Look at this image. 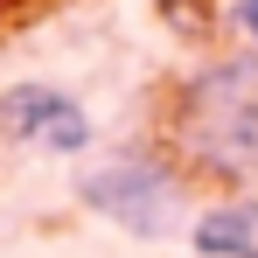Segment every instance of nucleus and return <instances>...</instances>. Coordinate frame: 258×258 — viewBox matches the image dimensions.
<instances>
[{
	"label": "nucleus",
	"mask_w": 258,
	"mask_h": 258,
	"mask_svg": "<svg viewBox=\"0 0 258 258\" xmlns=\"http://www.w3.org/2000/svg\"><path fill=\"white\" fill-rule=\"evenodd\" d=\"M168 147L223 188H258V56L196 63L168 112Z\"/></svg>",
	"instance_id": "obj_1"
},
{
	"label": "nucleus",
	"mask_w": 258,
	"mask_h": 258,
	"mask_svg": "<svg viewBox=\"0 0 258 258\" xmlns=\"http://www.w3.org/2000/svg\"><path fill=\"white\" fill-rule=\"evenodd\" d=\"M77 203L105 223H119L126 237H168L188 210V181L161 154H119L77 181Z\"/></svg>",
	"instance_id": "obj_2"
},
{
	"label": "nucleus",
	"mask_w": 258,
	"mask_h": 258,
	"mask_svg": "<svg viewBox=\"0 0 258 258\" xmlns=\"http://www.w3.org/2000/svg\"><path fill=\"white\" fill-rule=\"evenodd\" d=\"M91 112L56 84H14L0 91V154H91Z\"/></svg>",
	"instance_id": "obj_3"
},
{
	"label": "nucleus",
	"mask_w": 258,
	"mask_h": 258,
	"mask_svg": "<svg viewBox=\"0 0 258 258\" xmlns=\"http://www.w3.org/2000/svg\"><path fill=\"white\" fill-rule=\"evenodd\" d=\"M196 258H258V196H223L188 223Z\"/></svg>",
	"instance_id": "obj_4"
},
{
	"label": "nucleus",
	"mask_w": 258,
	"mask_h": 258,
	"mask_svg": "<svg viewBox=\"0 0 258 258\" xmlns=\"http://www.w3.org/2000/svg\"><path fill=\"white\" fill-rule=\"evenodd\" d=\"M230 28H237V42L258 56V0H237V7H230Z\"/></svg>",
	"instance_id": "obj_5"
}]
</instances>
